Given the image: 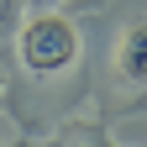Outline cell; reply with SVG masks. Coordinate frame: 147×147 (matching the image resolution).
I'll list each match as a JSON object with an SVG mask.
<instances>
[{"label":"cell","instance_id":"1","mask_svg":"<svg viewBox=\"0 0 147 147\" xmlns=\"http://www.w3.org/2000/svg\"><path fill=\"white\" fill-rule=\"evenodd\" d=\"M16 53H21V63L32 74L53 79V74H63V68L79 63V32H74V21H63L58 11H42V16H32V21L16 32Z\"/></svg>","mask_w":147,"mask_h":147},{"label":"cell","instance_id":"2","mask_svg":"<svg viewBox=\"0 0 147 147\" xmlns=\"http://www.w3.org/2000/svg\"><path fill=\"white\" fill-rule=\"evenodd\" d=\"M116 68H121V79L147 84V21H131V26H126L121 47H116Z\"/></svg>","mask_w":147,"mask_h":147},{"label":"cell","instance_id":"3","mask_svg":"<svg viewBox=\"0 0 147 147\" xmlns=\"http://www.w3.org/2000/svg\"><path fill=\"white\" fill-rule=\"evenodd\" d=\"M16 26V0H0V37Z\"/></svg>","mask_w":147,"mask_h":147},{"label":"cell","instance_id":"4","mask_svg":"<svg viewBox=\"0 0 147 147\" xmlns=\"http://www.w3.org/2000/svg\"><path fill=\"white\" fill-rule=\"evenodd\" d=\"M32 5H37V11H53V5H63V0H32Z\"/></svg>","mask_w":147,"mask_h":147},{"label":"cell","instance_id":"5","mask_svg":"<svg viewBox=\"0 0 147 147\" xmlns=\"http://www.w3.org/2000/svg\"><path fill=\"white\" fill-rule=\"evenodd\" d=\"M0 89H5V63H0Z\"/></svg>","mask_w":147,"mask_h":147}]
</instances>
